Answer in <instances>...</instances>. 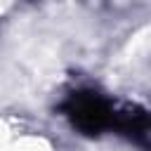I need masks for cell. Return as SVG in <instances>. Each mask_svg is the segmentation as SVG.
<instances>
[{"mask_svg": "<svg viewBox=\"0 0 151 151\" xmlns=\"http://www.w3.org/2000/svg\"><path fill=\"white\" fill-rule=\"evenodd\" d=\"M68 116L83 132H101L104 127L113 125V109L106 99L94 92L73 94L68 101Z\"/></svg>", "mask_w": 151, "mask_h": 151, "instance_id": "cell-1", "label": "cell"}]
</instances>
